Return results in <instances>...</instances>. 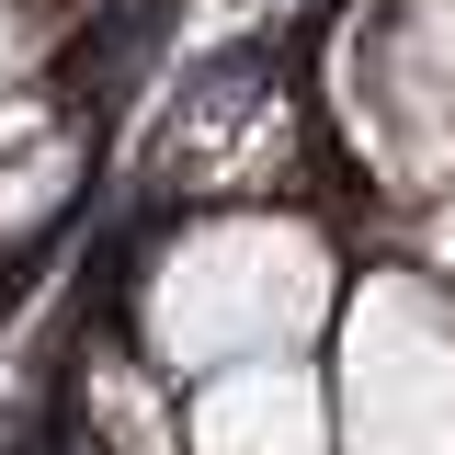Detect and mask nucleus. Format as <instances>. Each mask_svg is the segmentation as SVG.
Listing matches in <instances>:
<instances>
[{
  "label": "nucleus",
  "mask_w": 455,
  "mask_h": 455,
  "mask_svg": "<svg viewBox=\"0 0 455 455\" xmlns=\"http://www.w3.org/2000/svg\"><path fill=\"white\" fill-rule=\"evenodd\" d=\"M341 284H353L341 274V228L307 217L296 194H182L148 228V251L125 262V284H114V331L171 387H194L217 364L331 341Z\"/></svg>",
  "instance_id": "f257e3e1"
},
{
  "label": "nucleus",
  "mask_w": 455,
  "mask_h": 455,
  "mask_svg": "<svg viewBox=\"0 0 455 455\" xmlns=\"http://www.w3.org/2000/svg\"><path fill=\"white\" fill-rule=\"evenodd\" d=\"M331 444L455 455V284L433 262H364L331 307Z\"/></svg>",
  "instance_id": "f03ea898"
},
{
  "label": "nucleus",
  "mask_w": 455,
  "mask_h": 455,
  "mask_svg": "<svg viewBox=\"0 0 455 455\" xmlns=\"http://www.w3.org/2000/svg\"><path fill=\"white\" fill-rule=\"evenodd\" d=\"M182 455H341L331 444V364L262 353L182 387Z\"/></svg>",
  "instance_id": "7ed1b4c3"
},
{
  "label": "nucleus",
  "mask_w": 455,
  "mask_h": 455,
  "mask_svg": "<svg viewBox=\"0 0 455 455\" xmlns=\"http://www.w3.org/2000/svg\"><path fill=\"white\" fill-rule=\"evenodd\" d=\"M46 455H92V444H68V433H57V444H46Z\"/></svg>",
  "instance_id": "20e7f679"
}]
</instances>
